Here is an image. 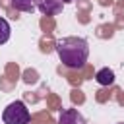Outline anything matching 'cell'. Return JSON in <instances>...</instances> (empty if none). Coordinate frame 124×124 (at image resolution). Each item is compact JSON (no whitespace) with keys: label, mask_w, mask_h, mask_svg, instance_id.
Listing matches in <instances>:
<instances>
[{"label":"cell","mask_w":124,"mask_h":124,"mask_svg":"<svg viewBox=\"0 0 124 124\" xmlns=\"http://www.w3.org/2000/svg\"><path fill=\"white\" fill-rule=\"evenodd\" d=\"M60 124H87L83 114L78 110V108H64L60 112V118H58Z\"/></svg>","instance_id":"4"},{"label":"cell","mask_w":124,"mask_h":124,"mask_svg":"<svg viewBox=\"0 0 124 124\" xmlns=\"http://www.w3.org/2000/svg\"><path fill=\"white\" fill-rule=\"evenodd\" d=\"M56 54L70 70H81L89 58V45L81 37H62L56 41Z\"/></svg>","instance_id":"1"},{"label":"cell","mask_w":124,"mask_h":124,"mask_svg":"<svg viewBox=\"0 0 124 124\" xmlns=\"http://www.w3.org/2000/svg\"><path fill=\"white\" fill-rule=\"evenodd\" d=\"M95 79H97L99 85H112L114 83V72L110 68H101L95 74Z\"/></svg>","instance_id":"5"},{"label":"cell","mask_w":124,"mask_h":124,"mask_svg":"<svg viewBox=\"0 0 124 124\" xmlns=\"http://www.w3.org/2000/svg\"><path fill=\"white\" fill-rule=\"evenodd\" d=\"M118 124H124V122H118Z\"/></svg>","instance_id":"9"},{"label":"cell","mask_w":124,"mask_h":124,"mask_svg":"<svg viewBox=\"0 0 124 124\" xmlns=\"http://www.w3.org/2000/svg\"><path fill=\"white\" fill-rule=\"evenodd\" d=\"M64 2L62 0H37V8L45 16H58L62 12Z\"/></svg>","instance_id":"3"},{"label":"cell","mask_w":124,"mask_h":124,"mask_svg":"<svg viewBox=\"0 0 124 124\" xmlns=\"http://www.w3.org/2000/svg\"><path fill=\"white\" fill-rule=\"evenodd\" d=\"M10 23L4 19V17H0V45H4V43H8V39H10Z\"/></svg>","instance_id":"7"},{"label":"cell","mask_w":124,"mask_h":124,"mask_svg":"<svg viewBox=\"0 0 124 124\" xmlns=\"http://www.w3.org/2000/svg\"><path fill=\"white\" fill-rule=\"evenodd\" d=\"M64 4H72V2H76V0H62Z\"/></svg>","instance_id":"8"},{"label":"cell","mask_w":124,"mask_h":124,"mask_svg":"<svg viewBox=\"0 0 124 124\" xmlns=\"http://www.w3.org/2000/svg\"><path fill=\"white\" fill-rule=\"evenodd\" d=\"M29 118H31V114H29V108L25 107L23 101L10 103L2 112L4 124H29Z\"/></svg>","instance_id":"2"},{"label":"cell","mask_w":124,"mask_h":124,"mask_svg":"<svg viewBox=\"0 0 124 124\" xmlns=\"http://www.w3.org/2000/svg\"><path fill=\"white\" fill-rule=\"evenodd\" d=\"M10 4L19 12H33L37 8V0H10Z\"/></svg>","instance_id":"6"}]
</instances>
